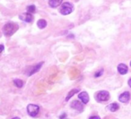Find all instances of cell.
<instances>
[{
  "label": "cell",
  "instance_id": "1",
  "mask_svg": "<svg viewBox=\"0 0 131 119\" xmlns=\"http://www.w3.org/2000/svg\"><path fill=\"white\" fill-rule=\"evenodd\" d=\"M18 29H19L18 24L14 23H8L3 26V31L6 36H11L18 30Z\"/></svg>",
  "mask_w": 131,
  "mask_h": 119
},
{
  "label": "cell",
  "instance_id": "2",
  "mask_svg": "<svg viewBox=\"0 0 131 119\" xmlns=\"http://www.w3.org/2000/svg\"><path fill=\"white\" fill-rule=\"evenodd\" d=\"M73 9H74V6H73V5L72 3H64L61 6L60 13L64 15V16L69 15L73 11Z\"/></svg>",
  "mask_w": 131,
  "mask_h": 119
},
{
  "label": "cell",
  "instance_id": "3",
  "mask_svg": "<svg viewBox=\"0 0 131 119\" xmlns=\"http://www.w3.org/2000/svg\"><path fill=\"white\" fill-rule=\"evenodd\" d=\"M27 112L31 117H35L39 112V107L36 104H29L27 106Z\"/></svg>",
  "mask_w": 131,
  "mask_h": 119
},
{
  "label": "cell",
  "instance_id": "4",
  "mask_svg": "<svg viewBox=\"0 0 131 119\" xmlns=\"http://www.w3.org/2000/svg\"><path fill=\"white\" fill-rule=\"evenodd\" d=\"M96 98L98 101H107L110 99V93L106 91H101L97 94Z\"/></svg>",
  "mask_w": 131,
  "mask_h": 119
},
{
  "label": "cell",
  "instance_id": "5",
  "mask_svg": "<svg viewBox=\"0 0 131 119\" xmlns=\"http://www.w3.org/2000/svg\"><path fill=\"white\" fill-rule=\"evenodd\" d=\"M70 107L74 109V110H76L77 111L79 112H82L83 111V105L78 101H73L72 103H71V105Z\"/></svg>",
  "mask_w": 131,
  "mask_h": 119
},
{
  "label": "cell",
  "instance_id": "6",
  "mask_svg": "<svg viewBox=\"0 0 131 119\" xmlns=\"http://www.w3.org/2000/svg\"><path fill=\"white\" fill-rule=\"evenodd\" d=\"M19 19L26 23H31L33 20V16L29 13H25L19 16Z\"/></svg>",
  "mask_w": 131,
  "mask_h": 119
},
{
  "label": "cell",
  "instance_id": "7",
  "mask_svg": "<svg viewBox=\"0 0 131 119\" xmlns=\"http://www.w3.org/2000/svg\"><path fill=\"white\" fill-rule=\"evenodd\" d=\"M129 98L130 94L128 91H125L119 96V101L122 103H127L129 101Z\"/></svg>",
  "mask_w": 131,
  "mask_h": 119
},
{
  "label": "cell",
  "instance_id": "8",
  "mask_svg": "<svg viewBox=\"0 0 131 119\" xmlns=\"http://www.w3.org/2000/svg\"><path fill=\"white\" fill-rule=\"evenodd\" d=\"M78 98L81 100V101L83 103V104H87L90 101V97H89V94H87V92L86 91H82L81 92L79 95H78Z\"/></svg>",
  "mask_w": 131,
  "mask_h": 119
},
{
  "label": "cell",
  "instance_id": "9",
  "mask_svg": "<svg viewBox=\"0 0 131 119\" xmlns=\"http://www.w3.org/2000/svg\"><path fill=\"white\" fill-rule=\"evenodd\" d=\"M117 70L121 75H124L128 72V67L124 63H120L117 67Z\"/></svg>",
  "mask_w": 131,
  "mask_h": 119
},
{
  "label": "cell",
  "instance_id": "10",
  "mask_svg": "<svg viewBox=\"0 0 131 119\" xmlns=\"http://www.w3.org/2000/svg\"><path fill=\"white\" fill-rule=\"evenodd\" d=\"M63 0H49V5L52 8H56L62 4Z\"/></svg>",
  "mask_w": 131,
  "mask_h": 119
},
{
  "label": "cell",
  "instance_id": "11",
  "mask_svg": "<svg viewBox=\"0 0 131 119\" xmlns=\"http://www.w3.org/2000/svg\"><path fill=\"white\" fill-rule=\"evenodd\" d=\"M42 64H43V62L39 63H38L37 65H35V66L32 67V69H31V70H30V71H29V73H28V75H29V76H31V75H32V74L35 73L36 72H38V71L39 70V69L41 68V67H42Z\"/></svg>",
  "mask_w": 131,
  "mask_h": 119
},
{
  "label": "cell",
  "instance_id": "12",
  "mask_svg": "<svg viewBox=\"0 0 131 119\" xmlns=\"http://www.w3.org/2000/svg\"><path fill=\"white\" fill-rule=\"evenodd\" d=\"M107 107H108V109H109L110 111L115 112V111H116L119 109L120 106H119V104H118L117 103H112V104H110Z\"/></svg>",
  "mask_w": 131,
  "mask_h": 119
},
{
  "label": "cell",
  "instance_id": "13",
  "mask_svg": "<svg viewBox=\"0 0 131 119\" xmlns=\"http://www.w3.org/2000/svg\"><path fill=\"white\" fill-rule=\"evenodd\" d=\"M47 25V23L45 19H39L38 22H37V26L39 28V29H44Z\"/></svg>",
  "mask_w": 131,
  "mask_h": 119
},
{
  "label": "cell",
  "instance_id": "14",
  "mask_svg": "<svg viewBox=\"0 0 131 119\" xmlns=\"http://www.w3.org/2000/svg\"><path fill=\"white\" fill-rule=\"evenodd\" d=\"M79 91V89H73V90H71L69 93H68V94H67V96H66V101H69L75 94H76V93H78Z\"/></svg>",
  "mask_w": 131,
  "mask_h": 119
},
{
  "label": "cell",
  "instance_id": "15",
  "mask_svg": "<svg viewBox=\"0 0 131 119\" xmlns=\"http://www.w3.org/2000/svg\"><path fill=\"white\" fill-rule=\"evenodd\" d=\"M13 83L15 84V85L17 87V88H21L22 86H23V81L22 80H19V79H15V80L13 81Z\"/></svg>",
  "mask_w": 131,
  "mask_h": 119
},
{
  "label": "cell",
  "instance_id": "16",
  "mask_svg": "<svg viewBox=\"0 0 131 119\" xmlns=\"http://www.w3.org/2000/svg\"><path fill=\"white\" fill-rule=\"evenodd\" d=\"M27 11L28 13H33L35 12V6L34 5H31V6H29L27 7Z\"/></svg>",
  "mask_w": 131,
  "mask_h": 119
},
{
  "label": "cell",
  "instance_id": "17",
  "mask_svg": "<svg viewBox=\"0 0 131 119\" xmlns=\"http://www.w3.org/2000/svg\"><path fill=\"white\" fill-rule=\"evenodd\" d=\"M103 69H101L100 70L97 71L96 73H95V77H100V76L103 74Z\"/></svg>",
  "mask_w": 131,
  "mask_h": 119
},
{
  "label": "cell",
  "instance_id": "18",
  "mask_svg": "<svg viewBox=\"0 0 131 119\" xmlns=\"http://www.w3.org/2000/svg\"><path fill=\"white\" fill-rule=\"evenodd\" d=\"M65 117H66V114L63 113V114H61V116L59 117V119H64Z\"/></svg>",
  "mask_w": 131,
  "mask_h": 119
},
{
  "label": "cell",
  "instance_id": "19",
  "mask_svg": "<svg viewBox=\"0 0 131 119\" xmlns=\"http://www.w3.org/2000/svg\"><path fill=\"white\" fill-rule=\"evenodd\" d=\"M89 119H100V117L99 116H91Z\"/></svg>",
  "mask_w": 131,
  "mask_h": 119
},
{
  "label": "cell",
  "instance_id": "20",
  "mask_svg": "<svg viewBox=\"0 0 131 119\" xmlns=\"http://www.w3.org/2000/svg\"><path fill=\"white\" fill-rule=\"evenodd\" d=\"M4 50V46L3 45H0V53Z\"/></svg>",
  "mask_w": 131,
  "mask_h": 119
},
{
  "label": "cell",
  "instance_id": "21",
  "mask_svg": "<svg viewBox=\"0 0 131 119\" xmlns=\"http://www.w3.org/2000/svg\"><path fill=\"white\" fill-rule=\"evenodd\" d=\"M128 84H129V86L131 88V78L129 79V80L128 81Z\"/></svg>",
  "mask_w": 131,
  "mask_h": 119
},
{
  "label": "cell",
  "instance_id": "22",
  "mask_svg": "<svg viewBox=\"0 0 131 119\" xmlns=\"http://www.w3.org/2000/svg\"><path fill=\"white\" fill-rule=\"evenodd\" d=\"M12 119H20V118L18 117H13V118H12Z\"/></svg>",
  "mask_w": 131,
  "mask_h": 119
},
{
  "label": "cell",
  "instance_id": "23",
  "mask_svg": "<svg viewBox=\"0 0 131 119\" xmlns=\"http://www.w3.org/2000/svg\"><path fill=\"white\" fill-rule=\"evenodd\" d=\"M130 67H131V62H130Z\"/></svg>",
  "mask_w": 131,
  "mask_h": 119
}]
</instances>
